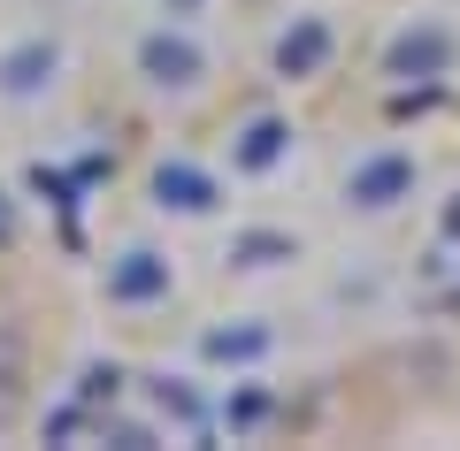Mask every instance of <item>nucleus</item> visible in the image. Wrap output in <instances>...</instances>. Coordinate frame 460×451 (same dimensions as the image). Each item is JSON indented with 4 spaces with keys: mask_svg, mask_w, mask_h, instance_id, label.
<instances>
[{
    "mask_svg": "<svg viewBox=\"0 0 460 451\" xmlns=\"http://www.w3.org/2000/svg\"><path fill=\"white\" fill-rule=\"evenodd\" d=\"M54 69H62V47H54V39H23V47L0 54V92H8V100H31V92H47V84H54Z\"/></svg>",
    "mask_w": 460,
    "mask_h": 451,
    "instance_id": "nucleus-7",
    "label": "nucleus"
},
{
    "mask_svg": "<svg viewBox=\"0 0 460 451\" xmlns=\"http://www.w3.org/2000/svg\"><path fill=\"white\" fill-rule=\"evenodd\" d=\"M138 77L162 84V92H192V84L208 77V54H199V39L184 31V23H162V31L138 39Z\"/></svg>",
    "mask_w": 460,
    "mask_h": 451,
    "instance_id": "nucleus-3",
    "label": "nucleus"
},
{
    "mask_svg": "<svg viewBox=\"0 0 460 451\" xmlns=\"http://www.w3.org/2000/svg\"><path fill=\"white\" fill-rule=\"evenodd\" d=\"M146 398L162 405V413L177 421V429H192V436H208V398H199V390L184 383V375H146Z\"/></svg>",
    "mask_w": 460,
    "mask_h": 451,
    "instance_id": "nucleus-10",
    "label": "nucleus"
},
{
    "mask_svg": "<svg viewBox=\"0 0 460 451\" xmlns=\"http://www.w3.org/2000/svg\"><path fill=\"white\" fill-rule=\"evenodd\" d=\"M330 54H338V31H330L323 16H292L277 31V54H269V62H277L284 84H307V77H323V69H330Z\"/></svg>",
    "mask_w": 460,
    "mask_h": 451,
    "instance_id": "nucleus-5",
    "label": "nucleus"
},
{
    "mask_svg": "<svg viewBox=\"0 0 460 451\" xmlns=\"http://www.w3.org/2000/svg\"><path fill=\"white\" fill-rule=\"evenodd\" d=\"M269 329L261 322H230V329H208V337H199V352L215 360V368H253V360H269Z\"/></svg>",
    "mask_w": 460,
    "mask_h": 451,
    "instance_id": "nucleus-9",
    "label": "nucleus"
},
{
    "mask_svg": "<svg viewBox=\"0 0 460 451\" xmlns=\"http://www.w3.org/2000/svg\"><path fill=\"white\" fill-rule=\"evenodd\" d=\"M261 421H269V390H230V398H223V429L230 436L261 429Z\"/></svg>",
    "mask_w": 460,
    "mask_h": 451,
    "instance_id": "nucleus-13",
    "label": "nucleus"
},
{
    "mask_svg": "<svg viewBox=\"0 0 460 451\" xmlns=\"http://www.w3.org/2000/svg\"><path fill=\"white\" fill-rule=\"evenodd\" d=\"M438 230H445V245H460V199H445V214H438Z\"/></svg>",
    "mask_w": 460,
    "mask_h": 451,
    "instance_id": "nucleus-16",
    "label": "nucleus"
},
{
    "mask_svg": "<svg viewBox=\"0 0 460 451\" xmlns=\"http://www.w3.org/2000/svg\"><path fill=\"white\" fill-rule=\"evenodd\" d=\"M16 238V207H8V192H0V245Z\"/></svg>",
    "mask_w": 460,
    "mask_h": 451,
    "instance_id": "nucleus-17",
    "label": "nucleus"
},
{
    "mask_svg": "<svg viewBox=\"0 0 460 451\" xmlns=\"http://www.w3.org/2000/svg\"><path fill=\"white\" fill-rule=\"evenodd\" d=\"M284 260H299L292 230H238L230 238V268H284Z\"/></svg>",
    "mask_w": 460,
    "mask_h": 451,
    "instance_id": "nucleus-11",
    "label": "nucleus"
},
{
    "mask_svg": "<svg viewBox=\"0 0 460 451\" xmlns=\"http://www.w3.org/2000/svg\"><path fill=\"white\" fill-rule=\"evenodd\" d=\"M100 444H115V451H154V429H138V421H100Z\"/></svg>",
    "mask_w": 460,
    "mask_h": 451,
    "instance_id": "nucleus-14",
    "label": "nucleus"
},
{
    "mask_svg": "<svg viewBox=\"0 0 460 451\" xmlns=\"http://www.w3.org/2000/svg\"><path fill=\"white\" fill-rule=\"evenodd\" d=\"M123 383H131V375L115 368V360H93V368L77 375V405H93V413H100V405H115V398H123Z\"/></svg>",
    "mask_w": 460,
    "mask_h": 451,
    "instance_id": "nucleus-12",
    "label": "nucleus"
},
{
    "mask_svg": "<svg viewBox=\"0 0 460 451\" xmlns=\"http://www.w3.org/2000/svg\"><path fill=\"white\" fill-rule=\"evenodd\" d=\"M162 16L169 23H192V16H208V0H162Z\"/></svg>",
    "mask_w": 460,
    "mask_h": 451,
    "instance_id": "nucleus-15",
    "label": "nucleus"
},
{
    "mask_svg": "<svg viewBox=\"0 0 460 451\" xmlns=\"http://www.w3.org/2000/svg\"><path fill=\"white\" fill-rule=\"evenodd\" d=\"M399 199H414V153L384 145V153H361V161L345 169V207L384 214V207H399Z\"/></svg>",
    "mask_w": 460,
    "mask_h": 451,
    "instance_id": "nucleus-2",
    "label": "nucleus"
},
{
    "mask_svg": "<svg viewBox=\"0 0 460 451\" xmlns=\"http://www.w3.org/2000/svg\"><path fill=\"white\" fill-rule=\"evenodd\" d=\"M284 153H292V123H284V115H253V123L238 130V145H230V161L246 169V177H269Z\"/></svg>",
    "mask_w": 460,
    "mask_h": 451,
    "instance_id": "nucleus-8",
    "label": "nucleus"
},
{
    "mask_svg": "<svg viewBox=\"0 0 460 451\" xmlns=\"http://www.w3.org/2000/svg\"><path fill=\"white\" fill-rule=\"evenodd\" d=\"M169 291H177V268H169V253H154V245H131V253L108 260V299L115 307H162Z\"/></svg>",
    "mask_w": 460,
    "mask_h": 451,
    "instance_id": "nucleus-4",
    "label": "nucleus"
},
{
    "mask_svg": "<svg viewBox=\"0 0 460 451\" xmlns=\"http://www.w3.org/2000/svg\"><path fill=\"white\" fill-rule=\"evenodd\" d=\"M215 199H223V184L199 161H162L154 169V207L162 214H215Z\"/></svg>",
    "mask_w": 460,
    "mask_h": 451,
    "instance_id": "nucleus-6",
    "label": "nucleus"
},
{
    "mask_svg": "<svg viewBox=\"0 0 460 451\" xmlns=\"http://www.w3.org/2000/svg\"><path fill=\"white\" fill-rule=\"evenodd\" d=\"M453 31L445 23H407V31H392V47H384V77H399V84H438V77H453Z\"/></svg>",
    "mask_w": 460,
    "mask_h": 451,
    "instance_id": "nucleus-1",
    "label": "nucleus"
}]
</instances>
